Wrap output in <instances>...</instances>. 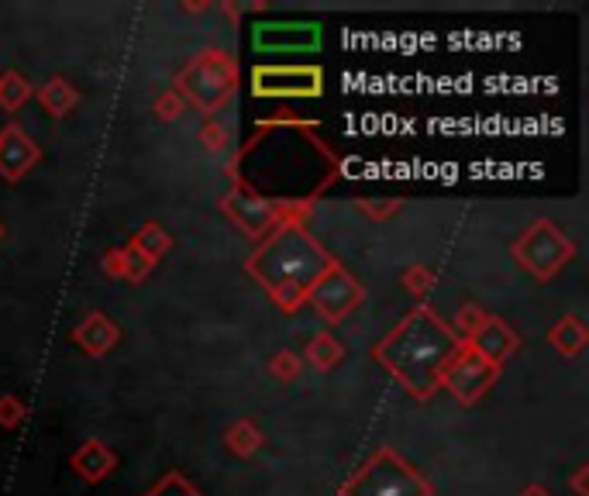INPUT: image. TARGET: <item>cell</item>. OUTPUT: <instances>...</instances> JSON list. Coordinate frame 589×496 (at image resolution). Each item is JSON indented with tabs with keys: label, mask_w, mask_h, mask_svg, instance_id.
<instances>
[{
	"label": "cell",
	"mask_w": 589,
	"mask_h": 496,
	"mask_svg": "<svg viewBox=\"0 0 589 496\" xmlns=\"http://www.w3.org/2000/svg\"><path fill=\"white\" fill-rule=\"evenodd\" d=\"M362 300H366L362 283L352 273H348L341 262H335V266H331L328 273L321 276V283L310 290L307 304H314V310L328 324H341L345 317H352L355 310L362 307Z\"/></svg>",
	"instance_id": "9"
},
{
	"label": "cell",
	"mask_w": 589,
	"mask_h": 496,
	"mask_svg": "<svg viewBox=\"0 0 589 496\" xmlns=\"http://www.w3.org/2000/svg\"><path fill=\"white\" fill-rule=\"evenodd\" d=\"M200 145H204L207 152H221L224 145H228V128H224L217 118H207L204 124H200Z\"/></svg>",
	"instance_id": "27"
},
{
	"label": "cell",
	"mask_w": 589,
	"mask_h": 496,
	"mask_svg": "<svg viewBox=\"0 0 589 496\" xmlns=\"http://www.w3.org/2000/svg\"><path fill=\"white\" fill-rule=\"evenodd\" d=\"M38 104L45 107L49 118H66V114H73L76 104H80V93H76V87L69 80L52 76V80H45L42 90H38Z\"/></svg>",
	"instance_id": "17"
},
{
	"label": "cell",
	"mask_w": 589,
	"mask_h": 496,
	"mask_svg": "<svg viewBox=\"0 0 589 496\" xmlns=\"http://www.w3.org/2000/svg\"><path fill=\"white\" fill-rule=\"evenodd\" d=\"M514 259L521 262L531 276L552 279L576 259V245H572L552 221H534L514 242Z\"/></svg>",
	"instance_id": "6"
},
{
	"label": "cell",
	"mask_w": 589,
	"mask_h": 496,
	"mask_svg": "<svg viewBox=\"0 0 589 496\" xmlns=\"http://www.w3.org/2000/svg\"><path fill=\"white\" fill-rule=\"evenodd\" d=\"M25 421H28V407H25V403H21L18 397L4 393V397H0V428L18 431Z\"/></svg>",
	"instance_id": "26"
},
{
	"label": "cell",
	"mask_w": 589,
	"mask_h": 496,
	"mask_svg": "<svg viewBox=\"0 0 589 496\" xmlns=\"http://www.w3.org/2000/svg\"><path fill=\"white\" fill-rule=\"evenodd\" d=\"M589 465H579V469H576V476H572V493H576V496H589Z\"/></svg>",
	"instance_id": "30"
},
{
	"label": "cell",
	"mask_w": 589,
	"mask_h": 496,
	"mask_svg": "<svg viewBox=\"0 0 589 496\" xmlns=\"http://www.w3.org/2000/svg\"><path fill=\"white\" fill-rule=\"evenodd\" d=\"M521 496H552V493H548V486H541V483H531V486H524Z\"/></svg>",
	"instance_id": "31"
},
{
	"label": "cell",
	"mask_w": 589,
	"mask_h": 496,
	"mask_svg": "<svg viewBox=\"0 0 589 496\" xmlns=\"http://www.w3.org/2000/svg\"><path fill=\"white\" fill-rule=\"evenodd\" d=\"M310 211V200H276L259 193L252 183H245L242 176H231L228 193L221 197V214L231 217L248 238L262 242L276 224L283 221H304Z\"/></svg>",
	"instance_id": "4"
},
{
	"label": "cell",
	"mask_w": 589,
	"mask_h": 496,
	"mask_svg": "<svg viewBox=\"0 0 589 496\" xmlns=\"http://www.w3.org/2000/svg\"><path fill=\"white\" fill-rule=\"evenodd\" d=\"M359 211H366L369 217H376V221H383V217L397 214L400 211V200H386V204H379V200H362Z\"/></svg>",
	"instance_id": "29"
},
{
	"label": "cell",
	"mask_w": 589,
	"mask_h": 496,
	"mask_svg": "<svg viewBox=\"0 0 589 496\" xmlns=\"http://www.w3.org/2000/svg\"><path fill=\"white\" fill-rule=\"evenodd\" d=\"M462 341L441 321L428 304H417L376 348L372 359L379 362L414 400L434 397L441 372L459 355Z\"/></svg>",
	"instance_id": "2"
},
{
	"label": "cell",
	"mask_w": 589,
	"mask_h": 496,
	"mask_svg": "<svg viewBox=\"0 0 589 496\" xmlns=\"http://www.w3.org/2000/svg\"><path fill=\"white\" fill-rule=\"evenodd\" d=\"M304 359L317 372H331L335 366H341V359H345V348H341V341L335 335H328V331H324V335H314L307 341Z\"/></svg>",
	"instance_id": "20"
},
{
	"label": "cell",
	"mask_w": 589,
	"mask_h": 496,
	"mask_svg": "<svg viewBox=\"0 0 589 496\" xmlns=\"http://www.w3.org/2000/svg\"><path fill=\"white\" fill-rule=\"evenodd\" d=\"M496 376H500V369L490 366L486 359H479V355L462 341L459 355H455V359L448 362V369L441 372L438 390H448L462 407H472V403H479L486 393H490Z\"/></svg>",
	"instance_id": "8"
},
{
	"label": "cell",
	"mask_w": 589,
	"mask_h": 496,
	"mask_svg": "<svg viewBox=\"0 0 589 496\" xmlns=\"http://www.w3.org/2000/svg\"><path fill=\"white\" fill-rule=\"evenodd\" d=\"M28 97H31V83L21 73L7 69V73L0 76V107H4V111H21Z\"/></svg>",
	"instance_id": "21"
},
{
	"label": "cell",
	"mask_w": 589,
	"mask_h": 496,
	"mask_svg": "<svg viewBox=\"0 0 589 496\" xmlns=\"http://www.w3.org/2000/svg\"><path fill=\"white\" fill-rule=\"evenodd\" d=\"M145 496H204V493H200L197 486L183 476V472L173 469V472H166V476H162Z\"/></svg>",
	"instance_id": "23"
},
{
	"label": "cell",
	"mask_w": 589,
	"mask_h": 496,
	"mask_svg": "<svg viewBox=\"0 0 589 496\" xmlns=\"http://www.w3.org/2000/svg\"><path fill=\"white\" fill-rule=\"evenodd\" d=\"M183 107H186L183 97L173 87H169L166 93H159V97H155L152 111H155V118H159V121H176L183 114Z\"/></svg>",
	"instance_id": "28"
},
{
	"label": "cell",
	"mask_w": 589,
	"mask_h": 496,
	"mask_svg": "<svg viewBox=\"0 0 589 496\" xmlns=\"http://www.w3.org/2000/svg\"><path fill=\"white\" fill-rule=\"evenodd\" d=\"M252 45L259 52H310L321 45L317 25H259L252 31Z\"/></svg>",
	"instance_id": "12"
},
{
	"label": "cell",
	"mask_w": 589,
	"mask_h": 496,
	"mask_svg": "<svg viewBox=\"0 0 589 496\" xmlns=\"http://www.w3.org/2000/svg\"><path fill=\"white\" fill-rule=\"evenodd\" d=\"M252 93L262 100H293V97H321L324 69L321 66H255Z\"/></svg>",
	"instance_id": "7"
},
{
	"label": "cell",
	"mask_w": 589,
	"mask_h": 496,
	"mask_svg": "<svg viewBox=\"0 0 589 496\" xmlns=\"http://www.w3.org/2000/svg\"><path fill=\"white\" fill-rule=\"evenodd\" d=\"M486 321V310L479 304H462L459 314H455V335H459V341H469L472 335H476V328Z\"/></svg>",
	"instance_id": "25"
},
{
	"label": "cell",
	"mask_w": 589,
	"mask_h": 496,
	"mask_svg": "<svg viewBox=\"0 0 589 496\" xmlns=\"http://www.w3.org/2000/svg\"><path fill=\"white\" fill-rule=\"evenodd\" d=\"M173 90L183 97V104H193L214 118L224 104L238 93V62L224 49H204L197 52L176 76Z\"/></svg>",
	"instance_id": "3"
},
{
	"label": "cell",
	"mask_w": 589,
	"mask_h": 496,
	"mask_svg": "<svg viewBox=\"0 0 589 496\" xmlns=\"http://www.w3.org/2000/svg\"><path fill=\"white\" fill-rule=\"evenodd\" d=\"M131 245H135L138 252H145L155 262V266H159V259H166L169 248H173V235H169V231L162 228L159 221H145L142 228L131 235Z\"/></svg>",
	"instance_id": "19"
},
{
	"label": "cell",
	"mask_w": 589,
	"mask_h": 496,
	"mask_svg": "<svg viewBox=\"0 0 589 496\" xmlns=\"http://www.w3.org/2000/svg\"><path fill=\"white\" fill-rule=\"evenodd\" d=\"M0 242H4V221H0Z\"/></svg>",
	"instance_id": "32"
},
{
	"label": "cell",
	"mask_w": 589,
	"mask_h": 496,
	"mask_svg": "<svg viewBox=\"0 0 589 496\" xmlns=\"http://www.w3.org/2000/svg\"><path fill=\"white\" fill-rule=\"evenodd\" d=\"M262 431L255 421H248V417H242V421H235L228 431H224V448H228L231 455H238V459H252L255 452L262 448Z\"/></svg>",
	"instance_id": "18"
},
{
	"label": "cell",
	"mask_w": 589,
	"mask_h": 496,
	"mask_svg": "<svg viewBox=\"0 0 589 496\" xmlns=\"http://www.w3.org/2000/svg\"><path fill=\"white\" fill-rule=\"evenodd\" d=\"M300 369H304V362H300V355H293L290 348H286V352H276L273 359H269V376H273L276 383H293V379L300 376Z\"/></svg>",
	"instance_id": "24"
},
{
	"label": "cell",
	"mask_w": 589,
	"mask_h": 496,
	"mask_svg": "<svg viewBox=\"0 0 589 496\" xmlns=\"http://www.w3.org/2000/svg\"><path fill=\"white\" fill-rule=\"evenodd\" d=\"M400 283H403V290H410L417 300H424L434 290L438 276H434V269H428V266H407L403 269V276H400Z\"/></svg>",
	"instance_id": "22"
},
{
	"label": "cell",
	"mask_w": 589,
	"mask_h": 496,
	"mask_svg": "<svg viewBox=\"0 0 589 496\" xmlns=\"http://www.w3.org/2000/svg\"><path fill=\"white\" fill-rule=\"evenodd\" d=\"M341 496H434V486L397 448L379 445L341 486Z\"/></svg>",
	"instance_id": "5"
},
{
	"label": "cell",
	"mask_w": 589,
	"mask_h": 496,
	"mask_svg": "<svg viewBox=\"0 0 589 496\" xmlns=\"http://www.w3.org/2000/svg\"><path fill=\"white\" fill-rule=\"evenodd\" d=\"M465 345L472 348V352L479 355V359H486L490 366L500 369L503 362L510 359V355L521 348V338H517V331L510 328L503 317H493V314H486V321L476 328V335H472Z\"/></svg>",
	"instance_id": "11"
},
{
	"label": "cell",
	"mask_w": 589,
	"mask_h": 496,
	"mask_svg": "<svg viewBox=\"0 0 589 496\" xmlns=\"http://www.w3.org/2000/svg\"><path fill=\"white\" fill-rule=\"evenodd\" d=\"M548 345L555 348L562 359H576V355H583V348L589 345V324L583 314H565L558 317L552 324V331H548Z\"/></svg>",
	"instance_id": "16"
},
{
	"label": "cell",
	"mask_w": 589,
	"mask_h": 496,
	"mask_svg": "<svg viewBox=\"0 0 589 496\" xmlns=\"http://www.w3.org/2000/svg\"><path fill=\"white\" fill-rule=\"evenodd\" d=\"M42 162V149H38V142L28 135L21 124H7L4 131H0V176L4 180H25L31 169Z\"/></svg>",
	"instance_id": "10"
},
{
	"label": "cell",
	"mask_w": 589,
	"mask_h": 496,
	"mask_svg": "<svg viewBox=\"0 0 589 496\" xmlns=\"http://www.w3.org/2000/svg\"><path fill=\"white\" fill-rule=\"evenodd\" d=\"M104 276L111 279H128V283H142V279H149L155 273V262L149 259L145 252H138L135 245H124V248H111V252L104 255Z\"/></svg>",
	"instance_id": "15"
},
{
	"label": "cell",
	"mask_w": 589,
	"mask_h": 496,
	"mask_svg": "<svg viewBox=\"0 0 589 496\" xmlns=\"http://www.w3.org/2000/svg\"><path fill=\"white\" fill-rule=\"evenodd\" d=\"M69 465H73V472L83 479V483L97 486V483H104V479L111 476L114 469H118V455L111 452V445H107V441L90 438V441H83V445L76 448Z\"/></svg>",
	"instance_id": "14"
},
{
	"label": "cell",
	"mask_w": 589,
	"mask_h": 496,
	"mask_svg": "<svg viewBox=\"0 0 589 496\" xmlns=\"http://www.w3.org/2000/svg\"><path fill=\"white\" fill-rule=\"evenodd\" d=\"M335 262V255L310 235L304 221H283L255 245V252L245 259V269L279 310L293 314L307 304L310 290Z\"/></svg>",
	"instance_id": "1"
},
{
	"label": "cell",
	"mask_w": 589,
	"mask_h": 496,
	"mask_svg": "<svg viewBox=\"0 0 589 496\" xmlns=\"http://www.w3.org/2000/svg\"><path fill=\"white\" fill-rule=\"evenodd\" d=\"M73 341L90 355V359H104L114 352V345L121 341V328L104 314V310H93L73 328Z\"/></svg>",
	"instance_id": "13"
}]
</instances>
